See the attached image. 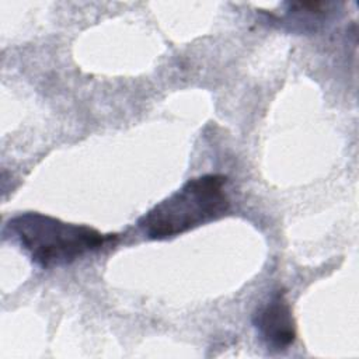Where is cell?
I'll return each mask as SVG.
<instances>
[{
  "instance_id": "1",
  "label": "cell",
  "mask_w": 359,
  "mask_h": 359,
  "mask_svg": "<svg viewBox=\"0 0 359 359\" xmlns=\"http://www.w3.org/2000/svg\"><path fill=\"white\" fill-rule=\"evenodd\" d=\"M3 236L17 243L43 269L69 265L116 238V234H102L94 227L66 223L39 212L11 217L3 227Z\"/></svg>"
},
{
  "instance_id": "2",
  "label": "cell",
  "mask_w": 359,
  "mask_h": 359,
  "mask_svg": "<svg viewBox=\"0 0 359 359\" xmlns=\"http://www.w3.org/2000/svg\"><path fill=\"white\" fill-rule=\"evenodd\" d=\"M226 182L222 174L189 178L146 212L137 220V227L150 240H165L224 216L230 209Z\"/></svg>"
},
{
  "instance_id": "3",
  "label": "cell",
  "mask_w": 359,
  "mask_h": 359,
  "mask_svg": "<svg viewBox=\"0 0 359 359\" xmlns=\"http://www.w3.org/2000/svg\"><path fill=\"white\" fill-rule=\"evenodd\" d=\"M252 324L271 351H285L296 339V327L283 290H276L252 316Z\"/></svg>"
}]
</instances>
